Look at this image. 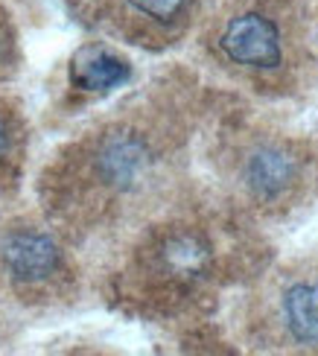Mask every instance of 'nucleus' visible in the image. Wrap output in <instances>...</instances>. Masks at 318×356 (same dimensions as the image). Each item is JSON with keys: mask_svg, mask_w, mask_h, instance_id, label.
<instances>
[{"mask_svg": "<svg viewBox=\"0 0 318 356\" xmlns=\"http://www.w3.org/2000/svg\"><path fill=\"white\" fill-rule=\"evenodd\" d=\"M219 44L231 62L246 65V67L271 70V67H278L283 58L278 26L257 12H246V15H239V18H234L225 26Z\"/></svg>", "mask_w": 318, "mask_h": 356, "instance_id": "nucleus-1", "label": "nucleus"}, {"mask_svg": "<svg viewBox=\"0 0 318 356\" xmlns=\"http://www.w3.org/2000/svg\"><path fill=\"white\" fill-rule=\"evenodd\" d=\"M0 257H3L6 269L12 277L35 284V280L50 277L58 269V248L50 236L35 231H15L9 234L3 245H0Z\"/></svg>", "mask_w": 318, "mask_h": 356, "instance_id": "nucleus-2", "label": "nucleus"}, {"mask_svg": "<svg viewBox=\"0 0 318 356\" xmlns=\"http://www.w3.org/2000/svg\"><path fill=\"white\" fill-rule=\"evenodd\" d=\"M146 167V146L132 135H114L102 143L97 155V172L105 184L129 187L138 181V175Z\"/></svg>", "mask_w": 318, "mask_h": 356, "instance_id": "nucleus-3", "label": "nucleus"}, {"mask_svg": "<svg viewBox=\"0 0 318 356\" xmlns=\"http://www.w3.org/2000/svg\"><path fill=\"white\" fill-rule=\"evenodd\" d=\"M129 79V65L102 47H85L70 65V82L82 91H109Z\"/></svg>", "mask_w": 318, "mask_h": 356, "instance_id": "nucleus-4", "label": "nucleus"}, {"mask_svg": "<svg viewBox=\"0 0 318 356\" xmlns=\"http://www.w3.org/2000/svg\"><path fill=\"white\" fill-rule=\"evenodd\" d=\"M295 178V161L278 146H263L248 158L246 181L260 199H271L289 187Z\"/></svg>", "mask_w": 318, "mask_h": 356, "instance_id": "nucleus-5", "label": "nucleus"}, {"mask_svg": "<svg viewBox=\"0 0 318 356\" xmlns=\"http://www.w3.org/2000/svg\"><path fill=\"white\" fill-rule=\"evenodd\" d=\"M283 318L301 345H318V284H295L286 292Z\"/></svg>", "mask_w": 318, "mask_h": 356, "instance_id": "nucleus-6", "label": "nucleus"}, {"mask_svg": "<svg viewBox=\"0 0 318 356\" xmlns=\"http://www.w3.org/2000/svg\"><path fill=\"white\" fill-rule=\"evenodd\" d=\"M161 257H164V263L170 266L175 275L193 277V275L205 272L210 254H207V245L199 240V236H193V234H178V236H170V240H166Z\"/></svg>", "mask_w": 318, "mask_h": 356, "instance_id": "nucleus-7", "label": "nucleus"}, {"mask_svg": "<svg viewBox=\"0 0 318 356\" xmlns=\"http://www.w3.org/2000/svg\"><path fill=\"white\" fill-rule=\"evenodd\" d=\"M129 3L141 15H146V18H152L158 24H170L190 6V0H129Z\"/></svg>", "mask_w": 318, "mask_h": 356, "instance_id": "nucleus-8", "label": "nucleus"}, {"mask_svg": "<svg viewBox=\"0 0 318 356\" xmlns=\"http://www.w3.org/2000/svg\"><path fill=\"white\" fill-rule=\"evenodd\" d=\"M9 149V129H6V123L0 120V155H3Z\"/></svg>", "mask_w": 318, "mask_h": 356, "instance_id": "nucleus-9", "label": "nucleus"}]
</instances>
